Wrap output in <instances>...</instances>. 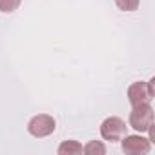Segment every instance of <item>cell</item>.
Segmentation results:
<instances>
[{"label": "cell", "mask_w": 155, "mask_h": 155, "mask_svg": "<svg viewBox=\"0 0 155 155\" xmlns=\"http://www.w3.org/2000/svg\"><path fill=\"white\" fill-rule=\"evenodd\" d=\"M130 126L140 133L148 131L153 126V108L150 106V102L133 106V110L130 113Z\"/></svg>", "instance_id": "1"}, {"label": "cell", "mask_w": 155, "mask_h": 155, "mask_svg": "<svg viewBox=\"0 0 155 155\" xmlns=\"http://www.w3.org/2000/svg\"><path fill=\"white\" fill-rule=\"evenodd\" d=\"M57 124H55V119L48 113H40V115H35L29 122H28V131L33 135V137H48L55 131Z\"/></svg>", "instance_id": "2"}, {"label": "cell", "mask_w": 155, "mask_h": 155, "mask_svg": "<svg viewBox=\"0 0 155 155\" xmlns=\"http://www.w3.org/2000/svg\"><path fill=\"white\" fill-rule=\"evenodd\" d=\"M126 122L120 119V117H108L102 124H101V135L106 139V140H111V142H117L120 140L124 135H126Z\"/></svg>", "instance_id": "3"}, {"label": "cell", "mask_w": 155, "mask_h": 155, "mask_svg": "<svg viewBox=\"0 0 155 155\" xmlns=\"http://www.w3.org/2000/svg\"><path fill=\"white\" fill-rule=\"evenodd\" d=\"M122 142V151L130 153V155H140V153H148L151 148V140L144 139L140 135H124L120 139Z\"/></svg>", "instance_id": "4"}, {"label": "cell", "mask_w": 155, "mask_h": 155, "mask_svg": "<svg viewBox=\"0 0 155 155\" xmlns=\"http://www.w3.org/2000/svg\"><path fill=\"white\" fill-rule=\"evenodd\" d=\"M128 101H130L131 106L150 102V101H151V95H150V91H148V84H146V82H133V84L128 88Z\"/></svg>", "instance_id": "5"}, {"label": "cell", "mask_w": 155, "mask_h": 155, "mask_svg": "<svg viewBox=\"0 0 155 155\" xmlns=\"http://www.w3.org/2000/svg\"><path fill=\"white\" fill-rule=\"evenodd\" d=\"M82 153V144L77 140H64L58 146V155H81Z\"/></svg>", "instance_id": "6"}, {"label": "cell", "mask_w": 155, "mask_h": 155, "mask_svg": "<svg viewBox=\"0 0 155 155\" xmlns=\"http://www.w3.org/2000/svg\"><path fill=\"white\" fill-rule=\"evenodd\" d=\"M82 153H86V155H104V153H106V148H104V144L99 142V140H90V142L82 148Z\"/></svg>", "instance_id": "7"}, {"label": "cell", "mask_w": 155, "mask_h": 155, "mask_svg": "<svg viewBox=\"0 0 155 155\" xmlns=\"http://www.w3.org/2000/svg\"><path fill=\"white\" fill-rule=\"evenodd\" d=\"M22 0H0V11L2 13H13L15 9H18Z\"/></svg>", "instance_id": "8"}, {"label": "cell", "mask_w": 155, "mask_h": 155, "mask_svg": "<svg viewBox=\"0 0 155 155\" xmlns=\"http://www.w3.org/2000/svg\"><path fill=\"white\" fill-rule=\"evenodd\" d=\"M115 4L122 11H135L139 8V0H115Z\"/></svg>", "instance_id": "9"}, {"label": "cell", "mask_w": 155, "mask_h": 155, "mask_svg": "<svg viewBox=\"0 0 155 155\" xmlns=\"http://www.w3.org/2000/svg\"><path fill=\"white\" fill-rule=\"evenodd\" d=\"M153 82H155V81H153V79H151V81H148V82H146V84H148V91H150V95H151V99H153V97H155V88H153Z\"/></svg>", "instance_id": "10"}]
</instances>
